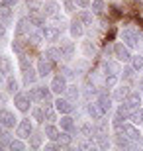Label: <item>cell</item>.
<instances>
[{
    "instance_id": "ba28073f",
    "label": "cell",
    "mask_w": 143,
    "mask_h": 151,
    "mask_svg": "<svg viewBox=\"0 0 143 151\" xmlns=\"http://www.w3.org/2000/svg\"><path fill=\"white\" fill-rule=\"evenodd\" d=\"M51 90L55 92V94H63V92H67V77L65 75H57V77H53V81H51Z\"/></svg>"
},
{
    "instance_id": "7dc6e473",
    "label": "cell",
    "mask_w": 143,
    "mask_h": 151,
    "mask_svg": "<svg viewBox=\"0 0 143 151\" xmlns=\"http://www.w3.org/2000/svg\"><path fill=\"white\" fill-rule=\"evenodd\" d=\"M45 149H59V145H57V143H47Z\"/></svg>"
},
{
    "instance_id": "4316f807",
    "label": "cell",
    "mask_w": 143,
    "mask_h": 151,
    "mask_svg": "<svg viewBox=\"0 0 143 151\" xmlns=\"http://www.w3.org/2000/svg\"><path fill=\"white\" fill-rule=\"evenodd\" d=\"M37 90H39V98L41 100H45V102H49L51 100V86H37Z\"/></svg>"
},
{
    "instance_id": "74e56055",
    "label": "cell",
    "mask_w": 143,
    "mask_h": 151,
    "mask_svg": "<svg viewBox=\"0 0 143 151\" xmlns=\"http://www.w3.org/2000/svg\"><path fill=\"white\" fill-rule=\"evenodd\" d=\"M29 143H32V147H39L41 145V134H32L29 135Z\"/></svg>"
},
{
    "instance_id": "ffe728a7",
    "label": "cell",
    "mask_w": 143,
    "mask_h": 151,
    "mask_svg": "<svg viewBox=\"0 0 143 151\" xmlns=\"http://www.w3.org/2000/svg\"><path fill=\"white\" fill-rule=\"evenodd\" d=\"M28 39L32 41L33 45H39L41 41H45V35H43V28H35V29H32L29 32V35H28Z\"/></svg>"
},
{
    "instance_id": "52a82bcc",
    "label": "cell",
    "mask_w": 143,
    "mask_h": 151,
    "mask_svg": "<svg viewBox=\"0 0 143 151\" xmlns=\"http://www.w3.org/2000/svg\"><path fill=\"white\" fill-rule=\"evenodd\" d=\"M16 134H18V137H22V139H28L29 135L33 134V126H32V122H29L28 118L22 120V122L16 126Z\"/></svg>"
},
{
    "instance_id": "8d00e7d4",
    "label": "cell",
    "mask_w": 143,
    "mask_h": 151,
    "mask_svg": "<svg viewBox=\"0 0 143 151\" xmlns=\"http://www.w3.org/2000/svg\"><path fill=\"white\" fill-rule=\"evenodd\" d=\"M92 12H96V14H100V12L104 10V0H92Z\"/></svg>"
},
{
    "instance_id": "8992f818",
    "label": "cell",
    "mask_w": 143,
    "mask_h": 151,
    "mask_svg": "<svg viewBox=\"0 0 143 151\" xmlns=\"http://www.w3.org/2000/svg\"><path fill=\"white\" fill-rule=\"evenodd\" d=\"M112 102H114V98H112L108 92H104V90H102V92L96 96V104L100 106V110H102L104 114H108V112L112 110Z\"/></svg>"
},
{
    "instance_id": "9c48e42d",
    "label": "cell",
    "mask_w": 143,
    "mask_h": 151,
    "mask_svg": "<svg viewBox=\"0 0 143 151\" xmlns=\"http://www.w3.org/2000/svg\"><path fill=\"white\" fill-rule=\"evenodd\" d=\"M32 26H33V24L29 22V18H22V20H18V24H16V37L29 35V32L33 29Z\"/></svg>"
},
{
    "instance_id": "d6a6232c",
    "label": "cell",
    "mask_w": 143,
    "mask_h": 151,
    "mask_svg": "<svg viewBox=\"0 0 143 151\" xmlns=\"http://www.w3.org/2000/svg\"><path fill=\"white\" fill-rule=\"evenodd\" d=\"M132 67L135 69V71H141V69H143V55L132 57Z\"/></svg>"
},
{
    "instance_id": "2e32d148",
    "label": "cell",
    "mask_w": 143,
    "mask_h": 151,
    "mask_svg": "<svg viewBox=\"0 0 143 151\" xmlns=\"http://www.w3.org/2000/svg\"><path fill=\"white\" fill-rule=\"evenodd\" d=\"M132 90H129V86L127 84H121V86H116L114 88V94H112V98H114L116 102H124L127 98V94H129Z\"/></svg>"
},
{
    "instance_id": "681fc988",
    "label": "cell",
    "mask_w": 143,
    "mask_h": 151,
    "mask_svg": "<svg viewBox=\"0 0 143 151\" xmlns=\"http://www.w3.org/2000/svg\"><path fill=\"white\" fill-rule=\"evenodd\" d=\"M2 83H4V78H2V73H0V84H2Z\"/></svg>"
},
{
    "instance_id": "7c38bea8",
    "label": "cell",
    "mask_w": 143,
    "mask_h": 151,
    "mask_svg": "<svg viewBox=\"0 0 143 151\" xmlns=\"http://www.w3.org/2000/svg\"><path fill=\"white\" fill-rule=\"evenodd\" d=\"M29 22L33 24V28H45V14H43V10H32L29 12Z\"/></svg>"
},
{
    "instance_id": "7bdbcfd3",
    "label": "cell",
    "mask_w": 143,
    "mask_h": 151,
    "mask_svg": "<svg viewBox=\"0 0 143 151\" xmlns=\"http://www.w3.org/2000/svg\"><path fill=\"white\" fill-rule=\"evenodd\" d=\"M84 53H86L88 57H90V55L94 53V45L90 43V41H84Z\"/></svg>"
},
{
    "instance_id": "277c9868",
    "label": "cell",
    "mask_w": 143,
    "mask_h": 151,
    "mask_svg": "<svg viewBox=\"0 0 143 151\" xmlns=\"http://www.w3.org/2000/svg\"><path fill=\"white\" fill-rule=\"evenodd\" d=\"M114 55L118 61L121 63H127V61H132V53H129V47H127L126 43H116L114 45Z\"/></svg>"
},
{
    "instance_id": "1f68e13d",
    "label": "cell",
    "mask_w": 143,
    "mask_h": 151,
    "mask_svg": "<svg viewBox=\"0 0 143 151\" xmlns=\"http://www.w3.org/2000/svg\"><path fill=\"white\" fill-rule=\"evenodd\" d=\"M78 96H80V92H78V88L77 86H67V98H69V100H77Z\"/></svg>"
},
{
    "instance_id": "bcb514c9",
    "label": "cell",
    "mask_w": 143,
    "mask_h": 151,
    "mask_svg": "<svg viewBox=\"0 0 143 151\" xmlns=\"http://www.w3.org/2000/svg\"><path fill=\"white\" fill-rule=\"evenodd\" d=\"M78 147H83V149H86V147H92V141H80V143H78Z\"/></svg>"
},
{
    "instance_id": "e0dca14e",
    "label": "cell",
    "mask_w": 143,
    "mask_h": 151,
    "mask_svg": "<svg viewBox=\"0 0 143 151\" xmlns=\"http://www.w3.org/2000/svg\"><path fill=\"white\" fill-rule=\"evenodd\" d=\"M59 49H61V53H63V57H65V59H71V57L75 55V43H73V41H69V39L61 41Z\"/></svg>"
},
{
    "instance_id": "d4e9b609",
    "label": "cell",
    "mask_w": 143,
    "mask_h": 151,
    "mask_svg": "<svg viewBox=\"0 0 143 151\" xmlns=\"http://www.w3.org/2000/svg\"><path fill=\"white\" fill-rule=\"evenodd\" d=\"M6 90H8L10 94H16L18 90H20V84H18V81L14 77H8V78H6Z\"/></svg>"
},
{
    "instance_id": "7402d4cb",
    "label": "cell",
    "mask_w": 143,
    "mask_h": 151,
    "mask_svg": "<svg viewBox=\"0 0 143 151\" xmlns=\"http://www.w3.org/2000/svg\"><path fill=\"white\" fill-rule=\"evenodd\" d=\"M71 35L73 37H83L84 34V24L80 22V20H75V22H71Z\"/></svg>"
},
{
    "instance_id": "ac0fdd59",
    "label": "cell",
    "mask_w": 143,
    "mask_h": 151,
    "mask_svg": "<svg viewBox=\"0 0 143 151\" xmlns=\"http://www.w3.org/2000/svg\"><path fill=\"white\" fill-rule=\"evenodd\" d=\"M24 73V83L28 84H33L35 81H37V77H39V73H37V69H33V67H28V69H24L22 71Z\"/></svg>"
},
{
    "instance_id": "d6986e66",
    "label": "cell",
    "mask_w": 143,
    "mask_h": 151,
    "mask_svg": "<svg viewBox=\"0 0 143 151\" xmlns=\"http://www.w3.org/2000/svg\"><path fill=\"white\" fill-rule=\"evenodd\" d=\"M59 134H61V129L57 128V126H53V124H47L45 129H43V135L47 137V139H51V141L59 139Z\"/></svg>"
},
{
    "instance_id": "4fadbf2b",
    "label": "cell",
    "mask_w": 143,
    "mask_h": 151,
    "mask_svg": "<svg viewBox=\"0 0 143 151\" xmlns=\"http://www.w3.org/2000/svg\"><path fill=\"white\" fill-rule=\"evenodd\" d=\"M121 132L129 137L132 141H141V132H139L137 128H135V124H124V128H121Z\"/></svg>"
},
{
    "instance_id": "f546056e",
    "label": "cell",
    "mask_w": 143,
    "mask_h": 151,
    "mask_svg": "<svg viewBox=\"0 0 143 151\" xmlns=\"http://www.w3.org/2000/svg\"><path fill=\"white\" fill-rule=\"evenodd\" d=\"M132 122L135 124V126H141L143 124V108H137V110L132 112Z\"/></svg>"
},
{
    "instance_id": "30bf717a",
    "label": "cell",
    "mask_w": 143,
    "mask_h": 151,
    "mask_svg": "<svg viewBox=\"0 0 143 151\" xmlns=\"http://www.w3.org/2000/svg\"><path fill=\"white\" fill-rule=\"evenodd\" d=\"M55 110L59 114H71L73 112V102L69 100V98H61V94H59V98H55Z\"/></svg>"
},
{
    "instance_id": "f6af8a7d",
    "label": "cell",
    "mask_w": 143,
    "mask_h": 151,
    "mask_svg": "<svg viewBox=\"0 0 143 151\" xmlns=\"http://www.w3.org/2000/svg\"><path fill=\"white\" fill-rule=\"evenodd\" d=\"M16 2H18V0H0V4H4V6H10V8H12L14 4H16Z\"/></svg>"
},
{
    "instance_id": "3957f363",
    "label": "cell",
    "mask_w": 143,
    "mask_h": 151,
    "mask_svg": "<svg viewBox=\"0 0 143 151\" xmlns=\"http://www.w3.org/2000/svg\"><path fill=\"white\" fill-rule=\"evenodd\" d=\"M29 102H32V98H29L28 92H20V90H18L16 94H14V104H16V108L20 112H28Z\"/></svg>"
},
{
    "instance_id": "8fae6325",
    "label": "cell",
    "mask_w": 143,
    "mask_h": 151,
    "mask_svg": "<svg viewBox=\"0 0 143 151\" xmlns=\"http://www.w3.org/2000/svg\"><path fill=\"white\" fill-rule=\"evenodd\" d=\"M124 102H126V106L129 108L132 112H133V110H137V108H141V92H135V90H132Z\"/></svg>"
},
{
    "instance_id": "cb8c5ba5",
    "label": "cell",
    "mask_w": 143,
    "mask_h": 151,
    "mask_svg": "<svg viewBox=\"0 0 143 151\" xmlns=\"http://www.w3.org/2000/svg\"><path fill=\"white\" fill-rule=\"evenodd\" d=\"M10 71H12V61H10V57L0 55V73H2V75H8Z\"/></svg>"
},
{
    "instance_id": "b9f144b4",
    "label": "cell",
    "mask_w": 143,
    "mask_h": 151,
    "mask_svg": "<svg viewBox=\"0 0 143 151\" xmlns=\"http://www.w3.org/2000/svg\"><path fill=\"white\" fill-rule=\"evenodd\" d=\"M75 4H77L78 8H90L92 0H75Z\"/></svg>"
},
{
    "instance_id": "603a6c76",
    "label": "cell",
    "mask_w": 143,
    "mask_h": 151,
    "mask_svg": "<svg viewBox=\"0 0 143 151\" xmlns=\"http://www.w3.org/2000/svg\"><path fill=\"white\" fill-rule=\"evenodd\" d=\"M41 10H43V14H45L47 18H53V16H57V12H59V8H57L55 0H49L47 4H43V6H41Z\"/></svg>"
},
{
    "instance_id": "c3c4849f",
    "label": "cell",
    "mask_w": 143,
    "mask_h": 151,
    "mask_svg": "<svg viewBox=\"0 0 143 151\" xmlns=\"http://www.w3.org/2000/svg\"><path fill=\"white\" fill-rule=\"evenodd\" d=\"M139 90L143 92V78H141V83H139Z\"/></svg>"
},
{
    "instance_id": "484cf974",
    "label": "cell",
    "mask_w": 143,
    "mask_h": 151,
    "mask_svg": "<svg viewBox=\"0 0 143 151\" xmlns=\"http://www.w3.org/2000/svg\"><path fill=\"white\" fill-rule=\"evenodd\" d=\"M45 55L49 57L51 61H59L61 57H63V53H61L59 47H47V49H45Z\"/></svg>"
},
{
    "instance_id": "f35d334b",
    "label": "cell",
    "mask_w": 143,
    "mask_h": 151,
    "mask_svg": "<svg viewBox=\"0 0 143 151\" xmlns=\"http://www.w3.org/2000/svg\"><path fill=\"white\" fill-rule=\"evenodd\" d=\"M45 118H47L49 122H55L57 120V110H51L49 106H45Z\"/></svg>"
},
{
    "instance_id": "ab89813d",
    "label": "cell",
    "mask_w": 143,
    "mask_h": 151,
    "mask_svg": "<svg viewBox=\"0 0 143 151\" xmlns=\"http://www.w3.org/2000/svg\"><path fill=\"white\" fill-rule=\"evenodd\" d=\"M63 2H65V12H73L75 8H77L75 0H63Z\"/></svg>"
},
{
    "instance_id": "f907efd6",
    "label": "cell",
    "mask_w": 143,
    "mask_h": 151,
    "mask_svg": "<svg viewBox=\"0 0 143 151\" xmlns=\"http://www.w3.org/2000/svg\"><path fill=\"white\" fill-rule=\"evenodd\" d=\"M2 128H4V126H2V124H0V135H2Z\"/></svg>"
},
{
    "instance_id": "5b68a950",
    "label": "cell",
    "mask_w": 143,
    "mask_h": 151,
    "mask_svg": "<svg viewBox=\"0 0 143 151\" xmlns=\"http://www.w3.org/2000/svg\"><path fill=\"white\" fill-rule=\"evenodd\" d=\"M37 73H39V77H47V75L53 71V61H51L47 55H41L37 59Z\"/></svg>"
},
{
    "instance_id": "e575fe53",
    "label": "cell",
    "mask_w": 143,
    "mask_h": 151,
    "mask_svg": "<svg viewBox=\"0 0 143 151\" xmlns=\"http://www.w3.org/2000/svg\"><path fill=\"white\" fill-rule=\"evenodd\" d=\"M133 77H135V69L133 67L124 69V73H121V78H124V81H133Z\"/></svg>"
},
{
    "instance_id": "7a4b0ae2",
    "label": "cell",
    "mask_w": 143,
    "mask_h": 151,
    "mask_svg": "<svg viewBox=\"0 0 143 151\" xmlns=\"http://www.w3.org/2000/svg\"><path fill=\"white\" fill-rule=\"evenodd\" d=\"M0 124H2L6 129H12L18 124V118L14 116L12 110H8V108H0Z\"/></svg>"
},
{
    "instance_id": "6da1fadb",
    "label": "cell",
    "mask_w": 143,
    "mask_h": 151,
    "mask_svg": "<svg viewBox=\"0 0 143 151\" xmlns=\"http://www.w3.org/2000/svg\"><path fill=\"white\" fill-rule=\"evenodd\" d=\"M120 39L127 45V47H137V45H139V34L133 28L121 29V32H120Z\"/></svg>"
},
{
    "instance_id": "4dcf8cb0",
    "label": "cell",
    "mask_w": 143,
    "mask_h": 151,
    "mask_svg": "<svg viewBox=\"0 0 143 151\" xmlns=\"http://www.w3.org/2000/svg\"><path fill=\"white\" fill-rule=\"evenodd\" d=\"M59 145L61 147H67V145H71V132H63V134H59Z\"/></svg>"
},
{
    "instance_id": "d590c367",
    "label": "cell",
    "mask_w": 143,
    "mask_h": 151,
    "mask_svg": "<svg viewBox=\"0 0 143 151\" xmlns=\"http://www.w3.org/2000/svg\"><path fill=\"white\" fill-rule=\"evenodd\" d=\"M116 84H118V75H106V86L116 88Z\"/></svg>"
},
{
    "instance_id": "9a60e30c",
    "label": "cell",
    "mask_w": 143,
    "mask_h": 151,
    "mask_svg": "<svg viewBox=\"0 0 143 151\" xmlns=\"http://www.w3.org/2000/svg\"><path fill=\"white\" fill-rule=\"evenodd\" d=\"M43 35H45V41H59L61 29L57 28V26H45L43 28Z\"/></svg>"
},
{
    "instance_id": "836d02e7",
    "label": "cell",
    "mask_w": 143,
    "mask_h": 151,
    "mask_svg": "<svg viewBox=\"0 0 143 151\" xmlns=\"http://www.w3.org/2000/svg\"><path fill=\"white\" fill-rule=\"evenodd\" d=\"M10 149H14V151H22V149H26V143L22 141V137H18V139H12Z\"/></svg>"
},
{
    "instance_id": "f1b7e54d",
    "label": "cell",
    "mask_w": 143,
    "mask_h": 151,
    "mask_svg": "<svg viewBox=\"0 0 143 151\" xmlns=\"http://www.w3.org/2000/svg\"><path fill=\"white\" fill-rule=\"evenodd\" d=\"M78 20L84 24V26H92V14L86 10V8H83V12H80V16H78Z\"/></svg>"
},
{
    "instance_id": "ee69618b",
    "label": "cell",
    "mask_w": 143,
    "mask_h": 151,
    "mask_svg": "<svg viewBox=\"0 0 143 151\" xmlns=\"http://www.w3.org/2000/svg\"><path fill=\"white\" fill-rule=\"evenodd\" d=\"M12 49L16 51L18 55H24V53H22V45H20V41H14V43H12Z\"/></svg>"
},
{
    "instance_id": "44dd1931",
    "label": "cell",
    "mask_w": 143,
    "mask_h": 151,
    "mask_svg": "<svg viewBox=\"0 0 143 151\" xmlns=\"http://www.w3.org/2000/svg\"><path fill=\"white\" fill-rule=\"evenodd\" d=\"M59 126L63 132H73L75 129V120H73L69 114H63V118L59 120Z\"/></svg>"
},
{
    "instance_id": "5bb4252c",
    "label": "cell",
    "mask_w": 143,
    "mask_h": 151,
    "mask_svg": "<svg viewBox=\"0 0 143 151\" xmlns=\"http://www.w3.org/2000/svg\"><path fill=\"white\" fill-rule=\"evenodd\" d=\"M86 114H88V118H90L92 122H100V120H102V116H104V112L100 110V106L96 104V102H94V104L90 102V104L86 106Z\"/></svg>"
},
{
    "instance_id": "83f0119b",
    "label": "cell",
    "mask_w": 143,
    "mask_h": 151,
    "mask_svg": "<svg viewBox=\"0 0 143 151\" xmlns=\"http://www.w3.org/2000/svg\"><path fill=\"white\" fill-rule=\"evenodd\" d=\"M32 116L35 122H45V106L43 108H32Z\"/></svg>"
},
{
    "instance_id": "60d3db41",
    "label": "cell",
    "mask_w": 143,
    "mask_h": 151,
    "mask_svg": "<svg viewBox=\"0 0 143 151\" xmlns=\"http://www.w3.org/2000/svg\"><path fill=\"white\" fill-rule=\"evenodd\" d=\"M98 147H102V149L110 147V141L106 139V135H100V137H98Z\"/></svg>"
}]
</instances>
